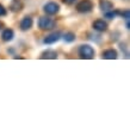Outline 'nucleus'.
Instances as JSON below:
<instances>
[{"label":"nucleus","instance_id":"f257e3e1","mask_svg":"<svg viewBox=\"0 0 130 130\" xmlns=\"http://www.w3.org/2000/svg\"><path fill=\"white\" fill-rule=\"evenodd\" d=\"M79 55L81 59H86V60H91L94 57V49L91 47V45H81L79 49Z\"/></svg>","mask_w":130,"mask_h":130},{"label":"nucleus","instance_id":"f03ea898","mask_svg":"<svg viewBox=\"0 0 130 130\" xmlns=\"http://www.w3.org/2000/svg\"><path fill=\"white\" fill-rule=\"evenodd\" d=\"M55 20H53L51 18L48 17H41L38 20V26L41 30H51V29L55 28Z\"/></svg>","mask_w":130,"mask_h":130},{"label":"nucleus","instance_id":"7ed1b4c3","mask_svg":"<svg viewBox=\"0 0 130 130\" xmlns=\"http://www.w3.org/2000/svg\"><path fill=\"white\" fill-rule=\"evenodd\" d=\"M92 8H93V4L90 0H81L79 4L76 5V10L80 13H88V12L92 11Z\"/></svg>","mask_w":130,"mask_h":130},{"label":"nucleus","instance_id":"20e7f679","mask_svg":"<svg viewBox=\"0 0 130 130\" xmlns=\"http://www.w3.org/2000/svg\"><path fill=\"white\" fill-rule=\"evenodd\" d=\"M43 10L47 14L53 16V14H56V13L60 11V6H59V4H56V3H48V4L44 5Z\"/></svg>","mask_w":130,"mask_h":130},{"label":"nucleus","instance_id":"39448f33","mask_svg":"<svg viewBox=\"0 0 130 130\" xmlns=\"http://www.w3.org/2000/svg\"><path fill=\"white\" fill-rule=\"evenodd\" d=\"M32 24H34V22H32V18L31 17H24L23 19H22V22H20V29L23 30V31H26V30H30V29L32 28Z\"/></svg>","mask_w":130,"mask_h":130},{"label":"nucleus","instance_id":"423d86ee","mask_svg":"<svg viewBox=\"0 0 130 130\" xmlns=\"http://www.w3.org/2000/svg\"><path fill=\"white\" fill-rule=\"evenodd\" d=\"M93 29L99 32H104L107 30V24L103 19H97L95 22H93Z\"/></svg>","mask_w":130,"mask_h":130},{"label":"nucleus","instance_id":"0eeeda50","mask_svg":"<svg viewBox=\"0 0 130 130\" xmlns=\"http://www.w3.org/2000/svg\"><path fill=\"white\" fill-rule=\"evenodd\" d=\"M61 38V32H53V34H50L49 36H47L45 38H44V43L45 44H53L55 43V42H57V41Z\"/></svg>","mask_w":130,"mask_h":130},{"label":"nucleus","instance_id":"6e6552de","mask_svg":"<svg viewBox=\"0 0 130 130\" xmlns=\"http://www.w3.org/2000/svg\"><path fill=\"white\" fill-rule=\"evenodd\" d=\"M13 37H14V32L12 29H6L1 34V40L4 42H10V41L13 40Z\"/></svg>","mask_w":130,"mask_h":130},{"label":"nucleus","instance_id":"1a4fd4ad","mask_svg":"<svg viewBox=\"0 0 130 130\" xmlns=\"http://www.w3.org/2000/svg\"><path fill=\"white\" fill-rule=\"evenodd\" d=\"M99 6H100V10L103 12H107V11L113 10V4L111 1H109V0H102L99 3Z\"/></svg>","mask_w":130,"mask_h":130},{"label":"nucleus","instance_id":"9d476101","mask_svg":"<svg viewBox=\"0 0 130 130\" xmlns=\"http://www.w3.org/2000/svg\"><path fill=\"white\" fill-rule=\"evenodd\" d=\"M103 59L106 60H115L117 59V51L115 49H107L103 53Z\"/></svg>","mask_w":130,"mask_h":130},{"label":"nucleus","instance_id":"9b49d317","mask_svg":"<svg viewBox=\"0 0 130 130\" xmlns=\"http://www.w3.org/2000/svg\"><path fill=\"white\" fill-rule=\"evenodd\" d=\"M10 8H11L12 12H19L23 8V3L20 0H12L11 5H10Z\"/></svg>","mask_w":130,"mask_h":130},{"label":"nucleus","instance_id":"f8f14e48","mask_svg":"<svg viewBox=\"0 0 130 130\" xmlns=\"http://www.w3.org/2000/svg\"><path fill=\"white\" fill-rule=\"evenodd\" d=\"M41 59H51V60H55L57 59V53L55 50H47L44 51L43 54L41 55Z\"/></svg>","mask_w":130,"mask_h":130},{"label":"nucleus","instance_id":"ddd939ff","mask_svg":"<svg viewBox=\"0 0 130 130\" xmlns=\"http://www.w3.org/2000/svg\"><path fill=\"white\" fill-rule=\"evenodd\" d=\"M63 40H64V42H67V43H72L73 41H75V35L73 32H67L66 35L63 36Z\"/></svg>","mask_w":130,"mask_h":130},{"label":"nucleus","instance_id":"4468645a","mask_svg":"<svg viewBox=\"0 0 130 130\" xmlns=\"http://www.w3.org/2000/svg\"><path fill=\"white\" fill-rule=\"evenodd\" d=\"M104 13H105V17H106V18H109V19H113V18L117 16V14H119L118 11H113V10L107 11V12H104Z\"/></svg>","mask_w":130,"mask_h":130},{"label":"nucleus","instance_id":"2eb2a0df","mask_svg":"<svg viewBox=\"0 0 130 130\" xmlns=\"http://www.w3.org/2000/svg\"><path fill=\"white\" fill-rule=\"evenodd\" d=\"M7 14V11H6V8L3 6V5L0 4V17H5Z\"/></svg>","mask_w":130,"mask_h":130},{"label":"nucleus","instance_id":"dca6fc26","mask_svg":"<svg viewBox=\"0 0 130 130\" xmlns=\"http://www.w3.org/2000/svg\"><path fill=\"white\" fill-rule=\"evenodd\" d=\"M64 4H67V5H72V4H74L76 0H62Z\"/></svg>","mask_w":130,"mask_h":130}]
</instances>
